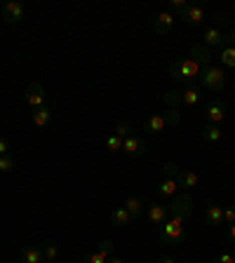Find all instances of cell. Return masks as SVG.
Wrapping results in <instances>:
<instances>
[{
  "mask_svg": "<svg viewBox=\"0 0 235 263\" xmlns=\"http://www.w3.org/2000/svg\"><path fill=\"white\" fill-rule=\"evenodd\" d=\"M122 207L127 209V214H130L132 218H139L141 212H144V202H141L136 195H132V198H127V200H125V204H122Z\"/></svg>",
  "mask_w": 235,
  "mask_h": 263,
  "instance_id": "ac0fdd59",
  "label": "cell"
},
{
  "mask_svg": "<svg viewBox=\"0 0 235 263\" xmlns=\"http://www.w3.org/2000/svg\"><path fill=\"white\" fill-rule=\"evenodd\" d=\"M162 172H164V176H167V178H174V181H176V176L181 174V167L176 162H164Z\"/></svg>",
  "mask_w": 235,
  "mask_h": 263,
  "instance_id": "f546056e",
  "label": "cell"
},
{
  "mask_svg": "<svg viewBox=\"0 0 235 263\" xmlns=\"http://www.w3.org/2000/svg\"><path fill=\"white\" fill-rule=\"evenodd\" d=\"M158 235H160V240L167 242V244H181L184 242V221H179V218H170V221H164L162 226H160V230H158Z\"/></svg>",
  "mask_w": 235,
  "mask_h": 263,
  "instance_id": "3957f363",
  "label": "cell"
},
{
  "mask_svg": "<svg viewBox=\"0 0 235 263\" xmlns=\"http://www.w3.org/2000/svg\"><path fill=\"white\" fill-rule=\"evenodd\" d=\"M190 212H193V198L190 195H176L172 202V207H170V214L172 218H179V221H186L190 216Z\"/></svg>",
  "mask_w": 235,
  "mask_h": 263,
  "instance_id": "277c9868",
  "label": "cell"
},
{
  "mask_svg": "<svg viewBox=\"0 0 235 263\" xmlns=\"http://www.w3.org/2000/svg\"><path fill=\"white\" fill-rule=\"evenodd\" d=\"M176 190H179V184L174 178H164L158 184V195L160 198H176Z\"/></svg>",
  "mask_w": 235,
  "mask_h": 263,
  "instance_id": "5bb4252c",
  "label": "cell"
},
{
  "mask_svg": "<svg viewBox=\"0 0 235 263\" xmlns=\"http://www.w3.org/2000/svg\"><path fill=\"white\" fill-rule=\"evenodd\" d=\"M204 218H207L210 226H224V209H221L219 204L210 202V204H207V212H204Z\"/></svg>",
  "mask_w": 235,
  "mask_h": 263,
  "instance_id": "4fadbf2b",
  "label": "cell"
},
{
  "mask_svg": "<svg viewBox=\"0 0 235 263\" xmlns=\"http://www.w3.org/2000/svg\"><path fill=\"white\" fill-rule=\"evenodd\" d=\"M221 64L224 66H228V68H235V47H224L219 54Z\"/></svg>",
  "mask_w": 235,
  "mask_h": 263,
  "instance_id": "4316f807",
  "label": "cell"
},
{
  "mask_svg": "<svg viewBox=\"0 0 235 263\" xmlns=\"http://www.w3.org/2000/svg\"><path fill=\"white\" fill-rule=\"evenodd\" d=\"M130 221H132V216L127 214L125 207H118L113 214H110V224L113 226H120V228H125V226H130Z\"/></svg>",
  "mask_w": 235,
  "mask_h": 263,
  "instance_id": "44dd1931",
  "label": "cell"
},
{
  "mask_svg": "<svg viewBox=\"0 0 235 263\" xmlns=\"http://www.w3.org/2000/svg\"><path fill=\"white\" fill-rule=\"evenodd\" d=\"M104 146H106V150H110V153H120V150H122V139L116 136V134H108V136L104 139Z\"/></svg>",
  "mask_w": 235,
  "mask_h": 263,
  "instance_id": "484cf974",
  "label": "cell"
},
{
  "mask_svg": "<svg viewBox=\"0 0 235 263\" xmlns=\"http://www.w3.org/2000/svg\"><path fill=\"white\" fill-rule=\"evenodd\" d=\"M224 224H235V207H228L224 209Z\"/></svg>",
  "mask_w": 235,
  "mask_h": 263,
  "instance_id": "836d02e7",
  "label": "cell"
},
{
  "mask_svg": "<svg viewBox=\"0 0 235 263\" xmlns=\"http://www.w3.org/2000/svg\"><path fill=\"white\" fill-rule=\"evenodd\" d=\"M42 256H45L47 263H54L59 258V247H56L54 240H45L42 242Z\"/></svg>",
  "mask_w": 235,
  "mask_h": 263,
  "instance_id": "ffe728a7",
  "label": "cell"
},
{
  "mask_svg": "<svg viewBox=\"0 0 235 263\" xmlns=\"http://www.w3.org/2000/svg\"><path fill=\"white\" fill-rule=\"evenodd\" d=\"M50 120H52V113L47 106H40V108L33 110V124L36 127H45V124H50Z\"/></svg>",
  "mask_w": 235,
  "mask_h": 263,
  "instance_id": "d6986e66",
  "label": "cell"
},
{
  "mask_svg": "<svg viewBox=\"0 0 235 263\" xmlns=\"http://www.w3.org/2000/svg\"><path fill=\"white\" fill-rule=\"evenodd\" d=\"M14 170V160L10 155H0V172H12Z\"/></svg>",
  "mask_w": 235,
  "mask_h": 263,
  "instance_id": "4dcf8cb0",
  "label": "cell"
},
{
  "mask_svg": "<svg viewBox=\"0 0 235 263\" xmlns=\"http://www.w3.org/2000/svg\"><path fill=\"white\" fill-rule=\"evenodd\" d=\"M198 80H200V85H202L204 90L221 92L224 85H226V73H224V68H219V66H207V68H202V73H200Z\"/></svg>",
  "mask_w": 235,
  "mask_h": 263,
  "instance_id": "7a4b0ae2",
  "label": "cell"
},
{
  "mask_svg": "<svg viewBox=\"0 0 235 263\" xmlns=\"http://www.w3.org/2000/svg\"><path fill=\"white\" fill-rule=\"evenodd\" d=\"M214 263H235V261H233V256L230 254H219L216 258H214Z\"/></svg>",
  "mask_w": 235,
  "mask_h": 263,
  "instance_id": "8d00e7d4",
  "label": "cell"
},
{
  "mask_svg": "<svg viewBox=\"0 0 235 263\" xmlns=\"http://www.w3.org/2000/svg\"><path fill=\"white\" fill-rule=\"evenodd\" d=\"M172 26H174V14L170 12V10H164V12H160V14L156 16L153 31H156L158 36H167V33L172 31Z\"/></svg>",
  "mask_w": 235,
  "mask_h": 263,
  "instance_id": "52a82bcc",
  "label": "cell"
},
{
  "mask_svg": "<svg viewBox=\"0 0 235 263\" xmlns=\"http://www.w3.org/2000/svg\"><path fill=\"white\" fill-rule=\"evenodd\" d=\"M186 5H188V2H184V0H170V12H172V10H174V12H181Z\"/></svg>",
  "mask_w": 235,
  "mask_h": 263,
  "instance_id": "d590c367",
  "label": "cell"
},
{
  "mask_svg": "<svg viewBox=\"0 0 235 263\" xmlns=\"http://www.w3.org/2000/svg\"><path fill=\"white\" fill-rule=\"evenodd\" d=\"M164 124H167V127H176V124L181 122V113L176 108H170V113H164Z\"/></svg>",
  "mask_w": 235,
  "mask_h": 263,
  "instance_id": "f1b7e54d",
  "label": "cell"
},
{
  "mask_svg": "<svg viewBox=\"0 0 235 263\" xmlns=\"http://www.w3.org/2000/svg\"><path fill=\"white\" fill-rule=\"evenodd\" d=\"M2 16H5L8 24H19L24 19V5L16 2V0H10V2L2 5Z\"/></svg>",
  "mask_w": 235,
  "mask_h": 263,
  "instance_id": "8992f818",
  "label": "cell"
},
{
  "mask_svg": "<svg viewBox=\"0 0 235 263\" xmlns=\"http://www.w3.org/2000/svg\"><path fill=\"white\" fill-rule=\"evenodd\" d=\"M22 258L24 263H42V249L36 247V244H28V247H24L22 249Z\"/></svg>",
  "mask_w": 235,
  "mask_h": 263,
  "instance_id": "9a60e30c",
  "label": "cell"
},
{
  "mask_svg": "<svg viewBox=\"0 0 235 263\" xmlns=\"http://www.w3.org/2000/svg\"><path fill=\"white\" fill-rule=\"evenodd\" d=\"M158 263H174V258H170V256H162V258H160Z\"/></svg>",
  "mask_w": 235,
  "mask_h": 263,
  "instance_id": "60d3db41",
  "label": "cell"
},
{
  "mask_svg": "<svg viewBox=\"0 0 235 263\" xmlns=\"http://www.w3.org/2000/svg\"><path fill=\"white\" fill-rule=\"evenodd\" d=\"M164 104L170 108H179L181 104H184V94L176 92V90H170V92H164Z\"/></svg>",
  "mask_w": 235,
  "mask_h": 263,
  "instance_id": "d4e9b609",
  "label": "cell"
},
{
  "mask_svg": "<svg viewBox=\"0 0 235 263\" xmlns=\"http://www.w3.org/2000/svg\"><path fill=\"white\" fill-rule=\"evenodd\" d=\"M96 252H99L104 258H108V256L113 254V242H110V240H104L102 244H99V249H96Z\"/></svg>",
  "mask_w": 235,
  "mask_h": 263,
  "instance_id": "1f68e13d",
  "label": "cell"
},
{
  "mask_svg": "<svg viewBox=\"0 0 235 263\" xmlns=\"http://www.w3.org/2000/svg\"><path fill=\"white\" fill-rule=\"evenodd\" d=\"M204 116H207V122L210 124H219L226 118V106L221 101H210L207 108H204Z\"/></svg>",
  "mask_w": 235,
  "mask_h": 263,
  "instance_id": "30bf717a",
  "label": "cell"
},
{
  "mask_svg": "<svg viewBox=\"0 0 235 263\" xmlns=\"http://www.w3.org/2000/svg\"><path fill=\"white\" fill-rule=\"evenodd\" d=\"M221 47H235V31L224 33V45Z\"/></svg>",
  "mask_w": 235,
  "mask_h": 263,
  "instance_id": "e575fe53",
  "label": "cell"
},
{
  "mask_svg": "<svg viewBox=\"0 0 235 263\" xmlns=\"http://www.w3.org/2000/svg\"><path fill=\"white\" fill-rule=\"evenodd\" d=\"M188 59H193V62L200 66V68H207L212 62V50L204 45H193V50H190V56Z\"/></svg>",
  "mask_w": 235,
  "mask_h": 263,
  "instance_id": "8fae6325",
  "label": "cell"
},
{
  "mask_svg": "<svg viewBox=\"0 0 235 263\" xmlns=\"http://www.w3.org/2000/svg\"><path fill=\"white\" fill-rule=\"evenodd\" d=\"M24 96H26V104H28L33 110L40 108V106H45V90H42V85H38V82H31V85L26 87Z\"/></svg>",
  "mask_w": 235,
  "mask_h": 263,
  "instance_id": "5b68a950",
  "label": "cell"
},
{
  "mask_svg": "<svg viewBox=\"0 0 235 263\" xmlns=\"http://www.w3.org/2000/svg\"><path fill=\"white\" fill-rule=\"evenodd\" d=\"M200 73H202V68H200L193 59H174V62L170 64V76H172L176 82H181V85L190 87L198 78H200Z\"/></svg>",
  "mask_w": 235,
  "mask_h": 263,
  "instance_id": "6da1fadb",
  "label": "cell"
},
{
  "mask_svg": "<svg viewBox=\"0 0 235 263\" xmlns=\"http://www.w3.org/2000/svg\"><path fill=\"white\" fill-rule=\"evenodd\" d=\"M132 132H134V127L130 122H118L116 130H113V134L120 136V139H127V136H132Z\"/></svg>",
  "mask_w": 235,
  "mask_h": 263,
  "instance_id": "83f0119b",
  "label": "cell"
},
{
  "mask_svg": "<svg viewBox=\"0 0 235 263\" xmlns=\"http://www.w3.org/2000/svg\"><path fill=\"white\" fill-rule=\"evenodd\" d=\"M167 124H164V118L162 116H148L144 120V130L148 132V134H158V132H162Z\"/></svg>",
  "mask_w": 235,
  "mask_h": 263,
  "instance_id": "2e32d148",
  "label": "cell"
},
{
  "mask_svg": "<svg viewBox=\"0 0 235 263\" xmlns=\"http://www.w3.org/2000/svg\"><path fill=\"white\" fill-rule=\"evenodd\" d=\"M228 235H230V240L235 242V224H230V228H228Z\"/></svg>",
  "mask_w": 235,
  "mask_h": 263,
  "instance_id": "f35d334b",
  "label": "cell"
},
{
  "mask_svg": "<svg viewBox=\"0 0 235 263\" xmlns=\"http://www.w3.org/2000/svg\"><path fill=\"white\" fill-rule=\"evenodd\" d=\"M8 150H10V141L5 136H0V155H8Z\"/></svg>",
  "mask_w": 235,
  "mask_h": 263,
  "instance_id": "74e56055",
  "label": "cell"
},
{
  "mask_svg": "<svg viewBox=\"0 0 235 263\" xmlns=\"http://www.w3.org/2000/svg\"><path fill=\"white\" fill-rule=\"evenodd\" d=\"M144 141L136 136V134H132V136H127V139H122V153L127 155V158H141L144 155Z\"/></svg>",
  "mask_w": 235,
  "mask_h": 263,
  "instance_id": "9c48e42d",
  "label": "cell"
},
{
  "mask_svg": "<svg viewBox=\"0 0 235 263\" xmlns=\"http://www.w3.org/2000/svg\"><path fill=\"white\" fill-rule=\"evenodd\" d=\"M202 139L204 141H210V144H216V141L221 139V130L216 127V124H204L202 127Z\"/></svg>",
  "mask_w": 235,
  "mask_h": 263,
  "instance_id": "cb8c5ba5",
  "label": "cell"
},
{
  "mask_svg": "<svg viewBox=\"0 0 235 263\" xmlns=\"http://www.w3.org/2000/svg\"><path fill=\"white\" fill-rule=\"evenodd\" d=\"M181 94H184V104H186V106H196V104H200V99H202V92H200V87H196V85H190L186 92H181Z\"/></svg>",
  "mask_w": 235,
  "mask_h": 263,
  "instance_id": "603a6c76",
  "label": "cell"
},
{
  "mask_svg": "<svg viewBox=\"0 0 235 263\" xmlns=\"http://www.w3.org/2000/svg\"><path fill=\"white\" fill-rule=\"evenodd\" d=\"M233 261H235V252H233Z\"/></svg>",
  "mask_w": 235,
  "mask_h": 263,
  "instance_id": "b9f144b4",
  "label": "cell"
},
{
  "mask_svg": "<svg viewBox=\"0 0 235 263\" xmlns=\"http://www.w3.org/2000/svg\"><path fill=\"white\" fill-rule=\"evenodd\" d=\"M198 174H193V172H186V170H181V174L176 176V184H179L181 188H196L198 186Z\"/></svg>",
  "mask_w": 235,
  "mask_h": 263,
  "instance_id": "7402d4cb",
  "label": "cell"
},
{
  "mask_svg": "<svg viewBox=\"0 0 235 263\" xmlns=\"http://www.w3.org/2000/svg\"><path fill=\"white\" fill-rule=\"evenodd\" d=\"M108 258H104L99 252H94V254H87L85 258H82V263H106Z\"/></svg>",
  "mask_w": 235,
  "mask_h": 263,
  "instance_id": "d6a6232c",
  "label": "cell"
},
{
  "mask_svg": "<svg viewBox=\"0 0 235 263\" xmlns=\"http://www.w3.org/2000/svg\"><path fill=\"white\" fill-rule=\"evenodd\" d=\"M106 263H125V261H122V258H118V256H110Z\"/></svg>",
  "mask_w": 235,
  "mask_h": 263,
  "instance_id": "ab89813d",
  "label": "cell"
},
{
  "mask_svg": "<svg viewBox=\"0 0 235 263\" xmlns=\"http://www.w3.org/2000/svg\"><path fill=\"white\" fill-rule=\"evenodd\" d=\"M224 45V33L219 28H207L204 31V47H221Z\"/></svg>",
  "mask_w": 235,
  "mask_h": 263,
  "instance_id": "e0dca14e",
  "label": "cell"
},
{
  "mask_svg": "<svg viewBox=\"0 0 235 263\" xmlns=\"http://www.w3.org/2000/svg\"><path fill=\"white\" fill-rule=\"evenodd\" d=\"M179 16L186 24H193V26H198V24L204 22V10L200 8V5H190V2H188L186 8L179 12Z\"/></svg>",
  "mask_w": 235,
  "mask_h": 263,
  "instance_id": "ba28073f",
  "label": "cell"
},
{
  "mask_svg": "<svg viewBox=\"0 0 235 263\" xmlns=\"http://www.w3.org/2000/svg\"><path fill=\"white\" fill-rule=\"evenodd\" d=\"M167 216H170V207H167V204H160V202H156V204H150V207H148L150 224L162 226L164 221H167Z\"/></svg>",
  "mask_w": 235,
  "mask_h": 263,
  "instance_id": "7c38bea8",
  "label": "cell"
}]
</instances>
